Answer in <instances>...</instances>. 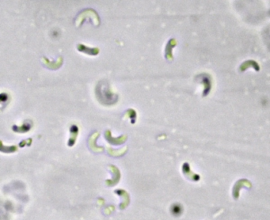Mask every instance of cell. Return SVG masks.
<instances>
[{
    "label": "cell",
    "instance_id": "7a4b0ae2",
    "mask_svg": "<svg viewBox=\"0 0 270 220\" xmlns=\"http://www.w3.org/2000/svg\"><path fill=\"white\" fill-rule=\"evenodd\" d=\"M176 41L174 40V39H171L170 41L168 42V44L166 46V59H169V60H172L173 57H172V49L171 48L173 47H174L176 45Z\"/></svg>",
    "mask_w": 270,
    "mask_h": 220
},
{
    "label": "cell",
    "instance_id": "6da1fadb",
    "mask_svg": "<svg viewBox=\"0 0 270 220\" xmlns=\"http://www.w3.org/2000/svg\"><path fill=\"white\" fill-rule=\"evenodd\" d=\"M102 87L103 88L100 87V93H98L100 96V101H103L105 104H113L114 102H116V99H117V96L113 94L109 91V89L108 86H105L103 85Z\"/></svg>",
    "mask_w": 270,
    "mask_h": 220
}]
</instances>
